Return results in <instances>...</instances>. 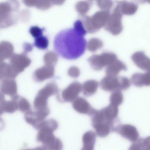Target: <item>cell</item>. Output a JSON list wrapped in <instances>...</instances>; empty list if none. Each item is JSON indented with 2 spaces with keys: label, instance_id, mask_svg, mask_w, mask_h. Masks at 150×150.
Masks as SVG:
<instances>
[{
  "label": "cell",
  "instance_id": "8fae6325",
  "mask_svg": "<svg viewBox=\"0 0 150 150\" xmlns=\"http://www.w3.org/2000/svg\"><path fill=\"white\" fill-rule=\"evenodd\" d=\"M96 137V133L92 131L84 133L82 137L83 147L81 150H94Z\"/></svg>",
  "mask_w": 150,
  "mask_h": 150
},
{
  "label": "cell",
  "instance_id": "ffe728a7",
  "mask_svg": "<svg viewBox=\"0 0 150 150\" xmlns=\"http://www.w3.org/2000/svg\"><path fill=\"white\" fill-rule=\"evenodd\" d=\"M123 100L122 94L119 91H115L110 96V104L115 106H119Z\"/></svg>",
  "mask_w": 150,
  "mask_h": 150
},
{
  "label": "cell",
  "instance_id": "7c38bea8",
  "mask_svg": "<svg viewBox=\"0 0 150 150\" xmlns=\"http://www.w3.org/2000/svg\"><path fill=\"white\" fill-rule=\"evenodd\" d=\"M105 118L111 122L114 123L117 118L118 114V107L110 104L106 108L101 109Z\"/></svg>",
  "mask_w": 150,
  "mask_h": 150
},
{
  "label": "cell",
  "instance_id": "5b68a950",
  "mask_svg": "<svg viewBox=\"0 0 150 150\" xmlns=\"http://www.w3.org/2000/svg\"><path fill=\"white\" fill-rule=\"evenodd\" d=\"M116 60V56L113 53H103L100 56L94 55L88 59L92 67L95 70H99L103 67L110 65Z\"/></svg>",
  "mask_w": 150,
  "mask_h": 150
},
{
  "label": "cell",
  "instance_id": "4316f807",
  "mask_svg": "<svg viewBox=\"0 0 150 150\" xmlns=\"http://www.w3.org/2000/svg\"><path fill=\"white\" fill-rule=\"evenodd\" d=\"M76 67H72L69 71V74L72 77H77L79 74V70Z\"/></svg>",
  "mask_w": 150,
  "mask_h": 150
},
{
  "label": "cell",
  "instance_id": "2e32d148",
  "mask_svg": "<svg viewBox=\"0 0 150 150\" xmlns=\"http://www.w3.org/2000/svg\"><path fill=\"white\" fill-rule=\"evenodd\" d=\"M122 70H126V67L121 61L116 59L108 67L106 72L108 75L115 76Z\"/></svg>",
  "mask_w": 150,
  "mask_h": 150
},
{
  "label": "cell",
  "instance_id": "e0dca14e",
  "mask_svg": "<svg viewBox=\"0 0 150 150\" xmlns=\"http://www.w3.org/2000/svg\"><path fill=\"white\" fill-rule=\"evenodd\" d=\"M98 86V83L95 81H89L86 82L82 87L84 95L87 96L93 95L96 92Z\"/></svg>",
  "mask_w": 150,
  "mask_h": 150
},
{
  "label": "cell",
  "instance_id": "603a6c76",
  "mask_svg": "<svg viewBox=\"0 0 150 150\" xmlns=\"http://www.w3.org/2000/svg\"><path fill=\"white\" fill-rule=\"evenodd\" d=\"M18 110L23 113H27L30 109V105L29 103L25 99H22L18 103Z\"/></svg>",
  "mask_w": 150,
  "mask_h": 150
},
{
  "label": "cell",
  "instance_id": "3957f363",
  "mask_svg": "<svg viewBox=\"0 0 150 150\" xmlns=\"http://www.w3.org/2000/svg\"><path fill=\"white\" fill-rule=\"evenodd\" d=\"M109 17V13L106 11L96 13L92 18L86 17L84 24L90 33H93L105 25Z\"/></svg>",
  "mask_w": 150,
  "mask_h": 150
},
{
  "label": "cell",
  "instance_id": "7402d4cb",
  "mask_svg": "<svg viewBox=\"0 0 150 150\" xmlns=\"http://www.w3.org/2000/svg\"><path fill=\"white\" fill-rule=\"evenodd\" d=\"M102 45L103 44L101 41L98 39L93 38L89 41L88 45V50L91 51H95L97 49L101 47Z\"/></svg>",
  "mask_w": 150,
  "mask_h": 150
},
{
  "label": "cell",
  "instance_id": "83f0119b",
  "mask_svg": "<svg viewBox=\"0 0 150 150\" xmlns=\"http://www.w3.org/2000/svg\"><path fill=\"white\" fill-rule=\"evenodd\" d=\"M5 123L4 120L0 117V131L2 130L5 128Z\"/></svg>",
  "mask_w": 150,
  "mask_h": 150
},
{
  "label": "cell",
  "instance_id": "d6986e66",
  "mask_svg": "<svg viewBox=\"0 0 150 150\" xmlns=\"http://www.w3.org/2000/svg\"><path fill=\"white\" fill-rule=\"evenodd\" d=\"M34 45L40 50H46L49 46V40L46 37L41 36L35 38Z\"/></svg>",
  "mask_w": 150,
  "mask_h": 150
},
{
  "label": "cell",
  "instance_id": "4fadbf2b",
  "mask_svg": "<svg viewBox=\"0 0 150 150\" xmlns=\"http://www.w3.org/2000/svg\"><path fill=\"white\" fill-rule=\"evenodd\" d=\"M132 59L139 67L143 69L149 70V59L145 56L143 52L135 53L132 56Z\"/></svg>",
  "mask_w": 150,
  "mask_h": 150
},
{
  "label": "cell",
  "instance_id": "8992f818",
  "mask_svg": "<svg viewBox=\"0 0 150 150\" xmlns=\"http://www.w3.org/2000/svg\"><path fill=\"white\" fill-rule=\"evenodd\" d=\"M114 130L123 137L131 142H135L139 139L138 132L137 128L131 125H119L114 127Z\"/></svg>",
  "mask_w": 150,
  "mask_h": 150
},
{
  "label": "cell",
  "instance_id": "ac0fdd59",
  "mask_svg": "<svg viewBox=\"0 0 150 150\" xmlns=\"http://www.w3.org/2000/svg\"><path fill=\"white\" fill-rule=\"evenodd\" d=\"M117 7L120 12L126 15H132L134 13L137 9V6L133 3H122Z\"/></svg>",
  "mask_w": 150,
  "mask_h": 150
},
{
  "label": "cell",
  "instance_id": "6da1fadb",
  "mask_svg": "<svg viewBox=\"0 0 150 150\" xmlns=\"http://www.w3.org/2000/svg\"><path fill=\"white\" fill-rule=\"evenodd\" d=\"M86 42L84 36L74 28L64 30L55 37L54 47L57 53L64 58L75 59L85 52Z\"/></svg>",
  "mask_w": 150,
  "mask_h": 150
},
{
  "label": "cell",
  "instance_id": "d4e9b609",
  "mask_svg": "<svg viewBox=\"0 0 150 150\" xmlns=\"http://www.w3.org/2000/svg\"><path fill=\"white\" fill-rule=\"evenodd\" d=\"M74 28L82 35L84 36L86 34L87 31L84 28L83 23L81 21H77L74 24Z\"/></svg>",
  "mask_w": 150,
  "mask_h": 150
},
{
  "label": "cell",
  "instance_id": "9c48e42d",
  "mask_svg": "<svg viewBox=\"0 0 150 150\" xmlns=\"http://www.w3.org/2000/svg\"><path fill=\"white\" fill-rule=\"evenodd\" d=\"M74 109L78 113L92 116L96 111L90 104L82 97L77 98L73 103Z\"/></svg>",
  "mask_w": 150,
  "mask_h": 150
},
{
  "label": "cell",
  "instance_id": "44dd1931",
  "mask_svg": "<svg viewBox=\"0 0 150 150\" xmlns=\"http://www.w3.org/2000/svg\"><path fill=\"white\" fill-rule=\"evenodd\" d=\"M18 110V103L15 101L5 102L3 107L4 112L13 114Z\"/></svg>",
  "mask_w": 150,
  "mask_h": 150
},
{
  "label": "cell",
  "instance_id": "f1b7e54d",
  "mask_svg": "<svg viewBox=\"0 0 150 150\" xmlns=\"http://www.w3.org/2000/svg\"><path fill=\"white\" fill-rule=\"evenodd\" d=\"M33 150H47V149L44 146H39L33 149Z\"/></svg>",
  "mask_w": 150,
  "mask_h": 150
},
{
  "label": "cell",
  "instance_id": "484cf974",
  "mask_svg": "<svg viewBox=\"0 0 150 150\" xmlns=\"http://www.w3.org/2000/svg\"><path fill=\"white\" fill-rule=\"evenodd\" d=\"M77 10L79 13H84L87 12L89 8V6L88 3H85V2H80L79 4L77 5Z\"/></svg>",
  "mask_w": 150,
  "mask_h": 150
},
{
  "label": "cell",
  "instance_id": "30bf717a",
  "mask_svg": "<svg viewBox=\"0 0 150 150\" xmlns=\"http://www.w3.org/2000/svg\"><path fill=\"white\" fill-rule=\"evenodd\" d=\"M101 86L105 91H119L120 79L115 76L108 75L103 78L101 82Z\"/></svg>",
  "mask_w": 150,
  "mask_h": 150
},
{
  "label": "cell",
  "instance_id": "ba28073f",
  "mask_svg": "<svg viewBox=\"0 0 150 150\" xmlns=\"http://www.w3.org/2000/svg\"><path fill=\"white\" fill-rule=\"evenodd\" d=\"M82 87L80 84L75 82L71 84L62 93V98L65 102H74L78 97Z\"/></svg>",
  "mask_w": 150,
  "mask_h": 150
},
{
  "label": "cell",
  "instance_id": "9a60e30c",
  "mask_svg": "<svg viewBox=\"0 0 150 150\" xmlns=\"http://www.w3.org/2000/svg\"><path fill=\"white\" fill-rule=\"evenodd\" d=\"M150 137L138 139L132 144L129 150H150Z\"/></svg>",
  "mask_w": 150,
  "mask_h": 150
},
{
  "label": "cell",
  "instance_id": "52a82bcc",
  "mask_svg": "<svg viewBox=\"0 0 150 150\" xmlns=\"http://www.w3.org/2000/svg\"><path fill=\"white\" fill-rule=\"evenodd\" d=\"M121 12L118 7H117L110 17H109L108 23L106 25L107 30L110 31L113 35H117L121 32L122 29L121 23Z\"/></svg>",
  "mask_w": 150,
  "mask_h": 150
},
{
  "label": "cell",
  "instance_id": "5bb4252c",
  "mask_svg": "<svg viewBox=\"0 0 150 150\" xmlns=\"http://www.w3.org/2000/svg\"><path fill=\"white\" fill-rule=\"evenodd\" d=\"M149 74H136L133 75L132 78V81L135 86L140 87L144 85H149L150 80H149Z\"/></svg>",
  "mask_w": 150,
  "mask_h": 150
},
{
  "label": "cell",
  "instance_id": "277c9868",
  "mask_svg": "<svg viewBox=\"0 0 150 150\" xmlns=\"http://www.w3.org/2000/svg\"><path fill=\"white\" fill-rule=\"evenodd\" d=\"M50 113V109L35 111L30 110L25 113L24 118L28 123L32 125L36 129L39 130L41 125Z\"/></svg>",
  "mask_w": 150,
  "mask_h": 150
},
{
  "label": "cell",
  "instance_id": "7a4b0ae2",
  "mask_svg": "<svg viewBox=\"0 0 150 150\" xmlns=\"http://www.w3.org/2000/svg\"><path fill=\"white\" fill-rule=\"evenodd\" d=\"M92 123L96 133L100 137H105L114 130V123L109 122L103 115L101 110L95 111L92 115Z\"/></svg>",
  "mask_w": 150,
  "mask_h": 150
},
{
  "label": "cell",
  "instance_id": "f546056e",
  "mask_svg": "<svg viewBox=\"0 0 150 150\" xmlns=\"http://www.w3.org/2000/svg\"><path fill=\"white\" fill-rule=\"evenodd\" d=\"M23 150H33V149H26Z\"/></svg>",
  "mask_w": 150,
  "mask_h": 150
},
{
  "label": "cell",
  "instance_id": "cb8c5ba5",
  "mask_svg": "<svg viewBox=\"0 0 150 150\" xmlns=\"http://www.w3.org/2000/svg\"><path fill=\"white\" fill-rule=\"evenodd\" d=\"M44 30V28H41L37 26H34L30 28V33L33 37L36 38L43 35Z\"/></svg>",
  "mask_w": 150,
  "mask_h": 150
}]
</instances>
